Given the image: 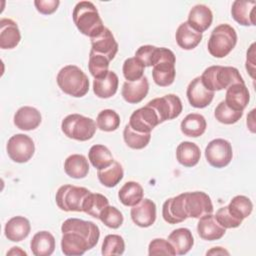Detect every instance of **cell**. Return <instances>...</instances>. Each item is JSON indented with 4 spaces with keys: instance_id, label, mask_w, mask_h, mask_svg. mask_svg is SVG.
Here are the masks:
<instances>
[{
    "instance_id": "cell-1",
    "label": "cell",
    "mask_w": 256,
    "mask_h": 256,
    "mask_svg": "<svg viewBox=\"0 0 256 256\" xmlns=\"http://www.w3.org/2000/svg\"><path fill=\"white\" fill-rule=\"evenodd\" d=\"M72 18L79 32L90 39L98 36L105 28L96 6L90 1L78 2L73 8Z\"/></svg>"
},
{
    "instance_id": "cell-2",
    "label": "cell",
    "mask_w": 256,
    "mask_h": 256,
    "mask_svg": "<svg viewBox=\"0 0 256 256\" xmlns=\"http://www.w3.org/2000/svg\"><path fill=\"white\" fill-rule=\"evenodd\" d=\"M56 81L61 91L72 97H83L89 91V79L76 65H66L61 68Z\"/></svg>"
},
{
    "instance_id": "cell-3",
    "label": "cell",
    "mask_w": 256,
    "mask_h": 256,
    "mask_svg": "<svg viewBox=\"0 0 256 256\" xmlns=\"http://www.w3.org/2000/svg\"><path fill=\"white\" fill-rule=\"evenodd\" d=\"M204 86L210 91L227 89L236 83H245L237 68L214 65L206 68L200 76Z\"/></svg>"
},
{
    "instance_id": "cell-4",
    "label": "cell",
    "mask_w": 256,
    "mask_h": 256,
    "mask_svg": "<svg viewBox=\"0 0 256 256\" xmlns=\"http://www.w3.org/2000/svg\"><path fill=\"white\" fill-rule=\"evenodd\" d=\"M175 54L168 48L156 47L152 62V77L160 87L170 86L176 76Z\"/></svg>"
},
{
    "instance_id": "cell-5",
    "label": "cell",
    "mask_w": 256,
    "mask_h": 256,
    "mask_svg": "<svg viewBox=\"0 0 256 256\" xmlns=\"http://www.w3.org/2000/svg\"><path fill=\"white\" fill-rule=\"evenodd\" d=\"M237 33L229 24L216 26L209 37L207 48L208 52L215 58L226 57L236 46Z\"/></svg>"
},
{
    "instance_id": "cell-6",
    "label": "cell",
    "mask_w": 256,
    "mask_h": 256,
    "mask_svg": "<svg viewBox=\"0 0 256 256\" xmlns=\"http://www.w3.org/2000/svg\"><path fill=\"white\" fill-rule=\"evenodd\" d=\"M61 130L65 136L77 141L90 140L96 132V123L92 118L81 114H69L61 123Z\"/></svg>"
},
{
    "instance_id": "cell-7",
    "label": "cell",
    "mask_w": 256,
    "mask_h": 256,
    "mask_svg": "<svg viewBox=\"0 0 256 256\" xmlns=\"http://www.w3.org/2000/svg\"><path fill=\"white\" fill-rule=\"evenodd\" d=\"M87 188L70 184L62 185L58 188L55 201L57 206L65 212H83V203L90 193Z\"/></svg>"
},
{
    "instance_id": "cell-8",
    "label": "cell",
    "mask_w": 256,
    "mask_h": 256,
    "mask_svg": "<svg viewBox=\"0 0 256 256\" xmlns=\"http://www.w3.org/2000/svg\"><path fill=\"white\" fill-rule=\"evenodd\" d=\"M6 149L11 160L16 163H26L34 155L35 144L30 136L19 133L9 138Z\"/></svg>"
},
{
    "instance_id": "cell-9",
    "label": "cell",
    "mask_w": 256,
    "mask_h": 256,
    "mask_svg": "<svg viewBox=\"0 0 256 256\" xmlns=\"http://www.w3.org/2000/svg\"><path fill=\"white\" fill-rule=\"evenodd\" d=\"M232 157V146L225 139H213L205 148V158L212 167L224 168L231 162Z\"/></svg>"
},
{
    "instance_id": "cell-10",
    "label": "cell",
    "mask_w": 256,
    "mask_h": 256,
    "mask_svg": "<svg viewBox=\"0 0 256 256\" xmlns=\"http://www.w3.org/2000/svg\"><path fill=\"white\" fill-rule=\"evenodd\" d=\"M184 195V208L188 218H197L212 214L213 204L211 198L202 191L185 192Z\"/></svg>"
},
{
    "instance_id": "cell-11",
    "label": "cell",
    "mask_w": 256,
    "mask_h": 256,
    "mask_svg": "<svg viewBox=\"0 0 256 256\" xmlns=\"http://www.w3.org/2000/svg\"><path fill=\"white\" fill-rule=\"evenodd\" d=\"M147 104L154 108L158 114L160 123L177 118L183 110L182 102L175 94H167L162 97L154 98Z\"/></svg>"
},
{
    "instance_id": "cell-12",
    "label": "cell",
    "mask_w": 256,
    "mask_h": 256,
    "mask_svg": "<svg viewBox=\"0 0 256 256\" xmlns=\"http://www.w3.org/2000/svg\"><path fill=\"white\" fill-rule=\"evenodd\" d=\"M72 231L83 236L89 243L91 249L96 246L100 237L99 227L92 221H85L78 218H68L61 226V232Z\"/></svg>"
},
{
    "instance_id": "cell-13",
    "label": "cell",
    "mask_w": 256,
    "mask_h": 256,
    "mask_svg": "<svg viewBox=\"0 0 256 256\" xmlns=\"http://www.w3.org/2000/svg\"><path fill=\"white\" fill-rule=\"evenodd\" d=\"M128 124L135 131L151 133V131L160 124V120L154 108L146 104L144 107L135 110L131 114Z\"/></svg>"
},
{
    "instance_id": "cell-14",
    "label": "cell",
    "mask_w": 256,
    "mask_h": 256,
    "mask_svg": "<svg viewBox=\"0 0 256 256\" xmlns=\"http://www.w3.org/2000/svg\"><path fill=\"white\" fill-rule=\"evenodd\" d=\"M186 95L190 105L200 109L207 107L214 98V92L204 86L200 76L195 77L188 84Z\"/></svg>"
},
{
    "instance_id": "cell-15",
    "label": "cell",
    "mask_w": 256,
    "mask_h": 256,
    "mask_svg": "<svg viewBox=\"0 0 256 256\" xmlns=\"http://www.w3.org/2000/svg\"><path fill=\"white\" fill-rule=\"evenodd\" d=\"M131 219L139 227L147 228L154 224L156 220V205L148 199H142L139 203L132 206L130 211Z\"/></svg>"
},
{
    "instance_id": "cell-16",
    "label": "cell",
    "mask_w": 256,
    "mask_h": 256,
    "mask_svg": "<svg viewBox=\"0 0 256 256\" xmlns=\"http://www.w3.org/2000/svg\"><path fill=\"white\" fill-rule=\"evenodd\" d=\"M118 43L112 32L105 27L104 30L96 37L91 38V50L106 56L110 61L114 59L118 52Z\"/></svg>"
},
{
    "instance_id": "cell-17",
    "label": "cell",
    "mask_w": 256,
    "mask_h": 256,
    "mask_svg": "<svg viewBox=\"0 0 256 256\" xmlns=\"http://www.w3.org/2000/svg\"><path fill=\"white\" fill-rule=\"evenodd\" d=\"M162 216H163V219L169 224L181 223L188 218L184 208L183 193L175 197L168 198L163 203Z\"/></svg>"
},
{
    "instance_id": "cell-18",
    "label": "cell",
    "mask_w": 256,
    "mask_h": 256,
    "mask_svg": "<svg viewBox=\"0 0 256 256\" xmlns=\"http://www.w3.org/2000/svg\"><path fill=\"white\" fill-rule=\"evenodd\" d=\"M91 247L88 241L80 234L72 231L62 233L61 250L67 256H80L83 255Z\"/></svg>"
},
{
    "instance_id": "cell-19",
    "label": "cell",
    "mask_w": 256,
    "mask_h": 256,
    "mask_svg": "<svg viewBox=\"0 0 256 256\" xmlns=\"http://www.w3.org/2000/svg\"><path fill=\"white\" fill-rule=\"evenodd\" d=\"M197 232L203 240L214 241L221 239L225 235L226 229L217 222L214 215L207 214L199 218Z\"/></svg>"
},
{
    "instance_id": "cell-20",
    "label": "cell",
    "mask_w": 256,
    "mask_h": 256,
    "mask_svg": "<svg viewBox=\"0 0 256 256\" xmlns=\"http://www.w3.org/2000/svg\"><path fill=\"white\" fill-rule=\"evenodd\" d=\"M149 82L146 76H143L137 81H125L121 94L123 99L130 104H137L141 102L148 94Z\"/></svg>"
},
{
    "instance_id": "cell-21",
    "label": "cell",
    "mask_w": 256,
    "mask_h": 256,
    "mask_svg": "<svg viewBox=\"0 0 256 256\" xmlns=\"http://www.w3.org/2000/svg\"><path fill=\"white\" fill-rule=\"evenodd\" d=\"M256 1L235 0L232 3L231 15L242 26H255Z\"/></svg>"
},
{
    "instance_id": "cell-22",
    "label": "cell",
    "mask_w": 256,
    "mask_h": 256,
    "mask_svg": "<svg viewBox=\"0 0 256 256\" xmlns=\"http://www.w3.org/2000/svg\"><path fill=\"white\" fill-rule=\"evenodd\" d=\"M212 21L213 13L211 9L204 4H197L189 11L187 23L199 33L206 31L211 26Z\"/></svg>"
},
{
    "instance_id": "cell-23",
    "label": "cell",
    "mask_w": 256,
    "mask_h": 256,
    "mask_svg": "<svg viewBox=\"0 0 256 256\" xmlns=\"http://www.w3.org/2000/svg\"><path fill=\"white\" fill-rule=\"evenodd\" d=\"M250 100V94L245 83H236L226 89L225 103L236 111H241L247 107Z\"/></svg>"
},
{
    "instance_id": "cell-24",
    "label": "cell",
    "mask_w": 256,
    "mask_h": 256,
    "mask_svg": "<svg viewBox=\"0 0 256 256\" xmlns=\"http://www.w3.org/2000/svg\"><path fill=\"white\" fill-rule=\"evenodd\" d=\"M13 120L18 129L31 131L36 129L41 124L42 116L36 108L31 106H23L16 111Z\"/></svg>"
},
{
    "instance_id": "cell-25",
    "label": "cell",
    "mask_w": 256,
    "mask_h": 256,
    "mask_svg": "<svg viewBox=\"0 0 256 256\" xmlns=\"http://www.w3.org/2000/svg\"><path fill=\"white\" fill-rule=\"evenodd\" d=\"M21 40V33L15 21L9 18L0 20V48L13 49Z\"/></svg>"
},
{
    "instance_id": "cell-26",
    "label": "cell",
    "mask_w": 256,
    "mask_h": 256,
    "mask_svg": "<svg viewBox=\"0 0 256 256\" xmlns=\"http://www.w3.org/2000/svg\"><path fill=\"white\" fill-rule=\"evenodd\" d=\"M31 231V225L27 218L23 216H15L7 221L4 227L6 238L12 242H20L24 240Z\"/></svg>"
},
{
    "instance_id": "cell-27",
    "label": "cell",
    "mask_w": 256,
    "mask_h": 256,
    "mask_svg": "<svg viewBox=\"0 0 256 256\" xmlns=\"http://www.w3.org/2000/svg\"><path fill=\"white\" fill-rule=\"evenodd\" d=\"M118 85L119 78L117 74L114 71H108L105 76L94 79L93 92L98 98L107 99L116 94Z\"/></svg>"
},
{
    "instance_id": "cell-28",
    "label": "cell",
    "mask_w": 256,
    "mask_h": 256,
    "mask_svg": "<svg viewBox=\"0 0 256 256\" xmlns=\"http://www.w3.org/2000/svg\"><path fill=\"white\" fill-rule=\"evenodd\" d=\"M202 38V33L194 30L187 21L181 23L175 33V39L178 46L184 50H192L196 48Z\"/></svg>"
},
{
    "instance_id": "cell-29",
    "label": "cell",
    "mask_w": 256,
    "mask_h": 256,
    "mask_svg": "<svg viewBox=\"0 0 256 256\" xmlns=\"http://www.w3.org/2000/svg\"><path fill=\"white\" fill-rule=\"evenodd\" d=\"M173 246L176 255L187 254L194 245L192 232L188 228H177L173 230L167 239Z\"/></svg>"
},
{
    "instance_id": "cell-30",
    "label": "cell",
    "mask_w": 256,
    "mask_h": 256,
    "mask_svg": "<svg viewBox=\"0 0 256 256\" xmlns=\"http://www.w3.org/2000/svg\"><path fill=\"white\" fill-rule=\"evenodd\" d=\"M30 249L35 256H50L55 250V238L48 231H39L32 237Z\"/></svg>"
},
{
    "instance_id": "cell-31",
    "label": "cell",
    "mask_w": 256,
    "mask_h": 256,
    "mask_svg": "<svg viewBox=\"0 0 256 256\" xmlns=\"http://www.w3.org/2000/svg\"><path fill=\"white\" fill-rule=\"evenodd\" d=\"M200 157V148L193 142L183 141L176 148V159L184 167H193L197 165Z\"/></svg>"
},
{
    "instance_id": "cell-32",
    "label": "cell",
    "mask_w": 256,
    "mask_h": 256,
    "mask_svg": "<svg viewBox=\"0 0 256 256\" xmlns=\"http://www.w3.org/2000/svg\"><path fill=\"white\" fill-rule=\"evenodd\" d=\"M64 171L71 178H85L89 173L88 160L82 154H72L64 162Z\"/></svg>"
},
{
    "instance_id": "cell-33",
    "label": "cell",
    "mask_w": 256,
    "mask_h": 256,
    "mask_svg": "<svg viewBox=\"0 0 256 256\" xmlns=\"http://www.w3.org/2000/svg\"><path fill=\"white\" fill-rule=\"evenodd\" d=\"M207 127L206 119L198 113L188 114L180 124L181 132L188 137H200L204 134Z\"/></svg>"
},
{
    "instance_id": "cell-34",
    "label": "cell",
    "mask_w": 256,
    "mask_h": 256,
    "mask_svg": "<svg viewBox=\"0 0 256 256\" xmlns=\"http://www.w3.org/2000/svg\"><path fill=\"white\" fill-rule=\"evenodd\" d=\"M144 196L142 186L135 181L126 182L118 191V198L124 206L132 207L139 203Z\"/></svg>"
},
{
    "instance_id": "cell-35",
    "label": "cell",
    "mask_w": 256,
    "mask_h": 256,
    "mask_svg": "<svg viewBox=\"0 0 256 256\" xmlns=\"http://www.w3.org/2000/svg\"><path fill=\"white\" fill-rule=\"evenodd\" d=\"M88 159L92 166L97 170H101L110 166L114 161L110 150L101 144H95L91 146L88 152Z\"/></svg>"
},
{
    "instance_id": "cell-36",
    "label": "cell",
    "mask_w": 256,
    "mask_h": 256,
    "mask_svg": "<svg viewBox=\"0 0 256 256\" xmlns=\"http://www.w3.org/2000/svg\"><path fill=\"white\" fill-rule=\"evenodd\" d=\"M124 171L121 164L118 161H113V163L101 170H98L97 177L100 183L108 188L115 187L123 179Z\"/></svg>"
},
{
    "instance_id": "cell-37",
    "label": "cell",
    "mask_w": 256,
    "mask_h": 256,
    "mask_svg": "<svg viewBox=\"0 0 256 256\" xmlns=\"http://www.w3.org/2000/svg\"><path fill=\"white\" fill-rule=\"evenodd\" d=\"M109 205V200L107 197L100 193H92L90 192L84 200L83 203V212L92 216L94 218L99 219V215L101 211Z\"/></svg>"
},
{
    "instance_id": "cell-38",
    "label": "cell",
    "mask_w": 256,
    "mask_h": 256,
    "mask_svg": "<svg viewBox=\"0 0 256 256\" xmlns=\"http://www.w3.org/2000/svg\"><path fill=\"white\" fill-rule=\"evenodd\" d=\"M227 207L234 217L243 221L251 214L253 210V203L248 197L244 195H237L232 198Z\"/></svg>"
},
{
    "instance_id": "cell-39",
    "label": "cell",
    "mask_w": 256,
    "mask_h": 256,
    "mask_svg": "<svg viewBox=\"0 0 256 256\" xmlns=\"http://www.w3.org/2000/svg\"><path fill=\"white\" fill-rule=\"evenodd\" d=\"M123 139L128 147L131 149H143L145 148L151 139V133H141L135 131L127 124L123 130Z\"/></svg>"
},
{
    "instance_id": "cell-40",
    "label": "cell",
    "mask_w": 256,
    "mask_h": 256,
    "mask_svg": "<svg viewBox=\"0 0 256 256\" xmlns=\"http://www.w3.org/2000/svg\"><path fill=\"white\" fill-rule=\"evenodd\" d=\"M109 63L110 60L106 56L90 50L88 69L90 74L94 77V79L101 78L108 73Z\"/></svg>"
},
{
    "instance_id": "cell-41",
    "label": "cell",
    "mask_w": 256,
    "mask_h": 256,
    "mask_svg": "<svg viewBox=\"0 0 256 256\" xmlns=\"http://www.w3.org/2000/svg\"><path fill=\"white\" fill-rule=\"evenodd\" d=\"M120 116L112 109H104L99 112L96 118L97 127L104 132L115 131L120 126Z\"/></svg>"
},
{
    "instance_id": "cell-42",
    "label": "cell",
    "mask_w": 256,
    "mask_h": 256,
    "mask_svg": "<svg viewBox=\"0 0 256 256\" xmlns=\"http://www.w3.org/2000/svg\"><path fill=\"white\" fill-rule=\"evenodd\" d=\"M214 116L218 122L230 125L238 122L243 116V112L233 110L225 103V101H221L215 108Z\"/></svg>"
},
{
    "instance_id": "cell-43",
    "label": "cell",
    "mask_w": 256,
    "mask_h": 256,
    "mask_svg": "<svg viewBox=\"0 0 256 256\" xmlns=\"http://www.w3.org/2000/svg\"><path fill=\"white\" fill-rule=\"evenodd\" d=\"M124 250L125 242L122 236L118 234H109L105 236L101 247L102 255H122L124 253Z\"/></svg>"
},
{
    "instance_id": "cell-44",
    "label": "cell",
    "mask_w": 256,
    "mask_h": 256,
    "mask_svg": "<svg viewBox=\"0 0 256 256\" xmlns=\"http://www.w3.org/2000/svg\"><path fill=\"white\" fill-rule=\"evenodd\" d=\"M145 66L135 57L127 58L122 66V72L126 81H137L144 76Z\"/></svg>"
},
{
    "instance_id": "cell-45",
    "label": "cell",
    "mask_w": 256,
    "mask_h": 256,
    "mask_svg": "<svg viewBox=\"0 0 256 256\" xmlns=\"http://www.w3.org/2000/svg\"><path fill=\"white\" fill-rule=\"evenodd\" d=\"M99 220L111 229L119 228L124 221L123 214L114 206H106L99 215Z\"/></svg>"
},
{
    "instance_id": "cell-46",
    "label": "cell",
    "mask_w": 256,
    "mask_h": 256,
    "mask_svg": "<svg viewBox=\"0 0 256 256\" xmlns=\"http://www.w3.org/2000/svg\"><path fill=\"white\" fill-rule=\"evenodd\" d=\"M148 255H176V252L168 240L163 238L153 239L148 246Z\"/></svg>"
},
{
    "instance_id": "cell-47",
    "label": "cell",
    "mask_w": 256,
    "mask_h": 256,
    "mask_svg": "<svg viewBox=\"0 0 256 256\" xmlns=\"http://www.w3.org/2000/svg\"><path fill=\"white\" fill-rule=\"evenodd\" d=\"M215 219L217 220V222L224 227L225 229H232V228H237L241 225L242 221L237 219L236 217H234L228 210L227 206L221 207L217 210L216 214L214 215Z\"/></svg>"
},
{
    "instance_id": "cell-48",
    "label": "cell",
    "mask_w": 256,
    "mask_h": 256,
    "mask_svg": "<svg viewBox=\"0 0 256 256\" xmlns=\"http://www.w3.org/2000/svg\"><path fill=\"white\" fill-rule=\"evenodd\" d=\"M155 48L156 46H153V45L140 46L136 50L134 57L138 59L145 67H150L152 66V58H153V53Z\"/></svg>"
},
{
    "instance_id": "cell-49",
    "label": "cell",
    "mask_w": 256,
    "mask_h": 256,
    "mask_svg": "<svg viewBox=\"0 0 256 256\" xmlns=\"http://www.w3.org/2000/svg\"><path fill=\"white\" fill-rule=\"evenodd\" d=\"M60 4L59 0H35L34 5L36 10L43 15L54 13Z\"/></svg>"
},
{
    "instance_id": "cell-50",
    "label": "cell",
    "mask_w": 256,
    "mask_h": 256,
    "mask_svg": "<svg viewBox=\"0 0 256 256\" xmlns=\"http://www.w3.org/2000/svg\"><path fill=\"white\" fill-rule=\"evenodd\" d=\"M255 43L251 44L249 50L247 51V58H246V70L248 71L249 75L254 79V72H255Z\"/></svg>"
},
{
    "instance_id": "cell-51",
    "label": "cell",
    "mask_w": 256,
    "mask_h": 256,
    "mask_svg": "<svg viewBox=\"0 0 256 256\" xmlns=\"http://www.w3.org/2000/svg\"><path fill=\"white\" fill-rule=\"evenodd\" d=\"M207 255H229V252L222 247H213L206 253Z\"/></svg>"
},
{
    "instance_id": "cell-52",
    "label": "cell",
    "mask_w": 256,
    "mask_h": 256,
    "mask_svg": "<svg viewBox=\"0 0 256 256\" xmlns=\"http://www.w3.org/2000/svg\"><path fill=\"white\" fill-rule=\"evenodd\" d=\"M15 254H20V255H27V253L23 250L20 249V247H12L10 251L7 252V255H15Z\"/></svg>"
}]
</instances>
